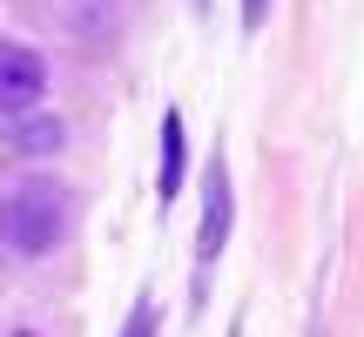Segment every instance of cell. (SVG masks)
<instances>
[{"label": "cell", "instance_id": "6da1fadb", "mask_svg": "<svg viewBox=\"0 0 364 337\" xmlns=\"http://www.w3.org/2000/svg\"><path fill=\"white\" fill-rule=\"evenodd\" d=\"M68 223H75V203H68L61 182H21V189H7V203H0V236H7L21 257L54 250L68 236Z\"/></svg>", "mask_w": 364, "mask_h": 337}, {"label": "cell", "instance_id": "7a4b0ae2", "mask_svg": "<svg viewBox=\"0 0 364 337\" xmlns=\"http://www.w3.org/2000/svg\"><path fill=\"white\" fill-rule=\"evenodd\" d=\"M230 162L209 156V176H203V236H196V277L209 270V263L223 257V243H230Z\"/></svg>", "mask_w": 364, "mask_h": 337}, {"label": "cell", "instance_id": "3957f363", "mask_svg": "<svg viewBox=\"0 0 364 337\" xmlns=\"http://www.w3.org/2000/svg\"><path fill=\"white\" fill-rule=\"evenodd\" d=\"M41 95H48V61H41L34 48H21V41H0V108H34Z\"/></svg>", "mask_w": 364, "mask_h": 337}, {"label": "cell", "instance_id": "277c9868", "mask_svg": "<svg viewBox=\"0 0 364 337\" xmlns=\"http://www.w3.org/2000/svg\"><path fill=\"white\" fill-rule=\"evenodd\" d=\"M182 168H189V142H182V115L169 108V115H162V168H156V196L162 203H176Z\"/></svg>", "mask_w": 364, "mask_h": 337}, {"label": "cell", "instance_id": "5b68a950", "mask_svg": "<svg viewBox=\"0 0 364 337\" xmlns=\"http://www.w3.org/2000/svg\"><path fill=\"white\" fill-rule=\"evenodd\" d=\"M14 149H41V156H48V149H61V129H54V122H21V129H14Z\"/></svg>", "mask_w": 364, "mask_h": 337}, {"label": "cell", "instance_id": "8992f818", "mask_svg": "<svg viewBox=\"0 0 364 337\" xmlns=\"http://www.w3.org/2000/svg\"><path fill=\"white\" fill-rule=\"evenodd\" d=\"M129 337H156V311H149V304H135V317H129Z\"/></svg>", "mask_w": 364, "mask_h": 337}, {"label": "cell", "instance_id": "52a82bcc", "mask_svg": "<svg viewBox=\"0 0 364 337\" xmlns=\"http://www.w3.org/2000/svg\"><path fill=\"white\" fill-rule=\"evenodd\" d=\"M263 14H270V0H243V27H250V34L263 27Z\"/></svg>", "mask_w": 364, "mask_h": 337}]
</instances>
